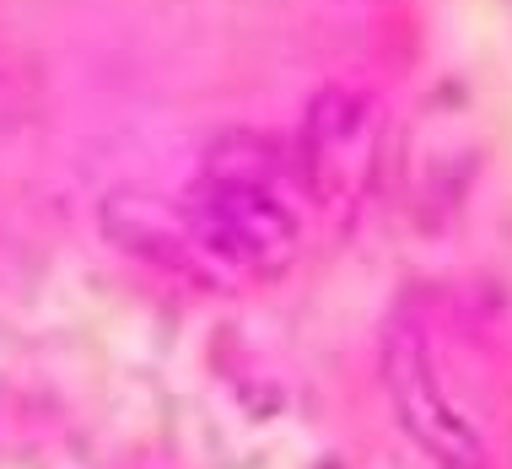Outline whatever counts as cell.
I'll list each match as a JSON object with an SVG mask.
<instances>
[{
	"label": "cell",
	"instance_id": "cell-1",
	"mask_svg": "<svg viewBox=\"0 0 512 469\" xmlns=\"http://www.w3.org/2000/svg\"><path fill=\"white\" fill-rule=\"evenodd\" d=\"M297 151L265 130H227L205 151L189 195L178 200L184 265L211 281H270L302 248Z\"/></svg>",
	"mask_w": 512,
	"mask_h": 469
},
{
	"label": "cell",
	"instance_id": "cell-2",
	"mask_svg": "<svg viewBox=\"0 0 512 469\" xmlns=\"http://www.w3.org/2000/svg\"><path fill=\"white\" fill-rule=\"evenodd\" d=\"M383 389L415 448L448 469L502 464V399L491 367L442 313L405 308L383 335Z\"/></svg>",
	"mask_w": 512,
	"mask_h": 469
},
{
	"label": "cell",
	"instance_id": "cell-3",
	"mask_svg": "<svg viewBox=\"0 0 512 469\" xmlns=\"http://www.w3.org/2000/svg\"><path fill=\"white\" fill-rule=\"evenodd\" d=\"M383 157V103L362 81H329L308 98L297 130L302 189L324 211H356Z\"/></svg>",
	"mask_w": 512,
	"mask_h": 469
},
{
	"label": "cell",
	"instance_id": "cell-4",
	"mask_svg": "<svg viewBox=\"0 0 512 469\" xmlns=\"http://www.w3.org/2000/svg\"><path fill=\"white\" fill-rule=\"evenodd\" d=\"M318 469H345V464H335V459H329V464H318Z\"/></svg>",
	"mask_w": 512,
	"mask_h": 469
}]
</instances>
